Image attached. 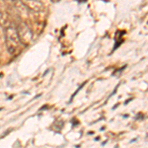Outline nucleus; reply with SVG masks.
<instances>
[{
  "instance_id": "1",
  "label": "nucleus",
  "mask_w": 148,
  "mask_h": 148,
  "mask_svg": "<svg viewBox=\"0 0 148 148\" xmlns=\"http://www.w3.org/2000/svg\"><path fill=\"white\" fill-rule=\"evenodd\" d=\"M6 38H7V47L10 49V51H13L16 49L19 40H20L19 39L17 30L14 28H7Z\"/></svg>"
}]
</instances>
